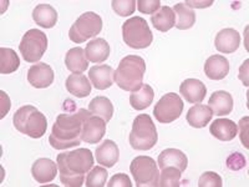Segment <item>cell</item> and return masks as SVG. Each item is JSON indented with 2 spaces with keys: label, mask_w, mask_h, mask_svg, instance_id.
Listing matches in <instances>:
<instances>
[{
  "label": "cell",
  "mask_w": 249,
  "mask_h": 187,
  "mask_svg": "<svg viewBox=\"0 0 249 187\" xmlns=\"http://www.w3.org/2000/svg\"><path fill=\"white\" fill-rule=\"evenodd\" d=\"M108 187H132L131 180L127 175L124 173H117L110 180L107 184Z\"/></svg>",
  "instance_id": "38"
},
{
  "label": "cell",
  "mask_w": 249,
  "mask_h": 187,
  "mask_svg": "<svg viewBox=\"0 0 249 187\" xmlns=\"http://www.w3.org/2000/svg\"><path fill=\"white\" fill-rule=\"evenodd\" d=\"M153 97H155L153 89L147 84H142L137 90L131 93L130 104L135 110L141 111L150 108L153 102Z\"/></svg>",
  "instance_id": "27"
},
{
  "label": "cell",
  "mask_w": 249,
  "mask_h": 187,
  "mask_svg": "<svg viewBox=\"0 0 249 187\" xmlns=\"http://www.w3.org/2000/svg\"><path fill=\"white\" fill-rule=\"evenodd\" d=\"M230 73V61L223 55H212L206 60L204 74L211 80H222Z\"/></svg>",
  "instance_id": "16"
},
{
  "label": "cell",
  "mask_w": 249,
  "mask_h": 187,
  "mask_svg": "<svg viewBox=\"0 0 249 187\" xmlns=\"http://www.w3.org/2000/svg\"><path fill=\"white\" fill-rule=\"evenodd\" d=\"M211 133L219 141H232L238 135V128L234 121L230 119H217L212 122L210 128Z\"/></svg>",
  "instance_id": "21"
},
{
  "label": "cell",
  "mask_w": 249,
  "mask_h": 187,
  "mask_svg": "<svg viewBox=\"0 0 249 187\" xmlns=\"http://www.w3.org/2000/svg\"><path fill=\"white\" fill-rule=\"evenodd\" d=\"M151 23L161 33L171 30L176 24V15L171 6H162L155 15L151 17Z\"/></svg>",
  "instance_id": "28"
},
{
  "label": "cell",
  "mask_w": 249,
  "mask_h": 187,
  "mask_svg": "<svg viewBox=\"0 0 249 187\" xmlns=\"http://www.w3.org/2000/svg\"><path fill=\"white\" fill-rule=\"evenodd\" d=\"M90 111L80 109L76 113H60L53 126L49 142L55 150H66L81 144L82 124Z\"/></svg>",
  "instance_id": "1"
},
{
  "label": "cell",
  "mask_w": 249,
  "mask_h": 187,
  "mask_svg": "<svg viewBox=\"0 0 249 187\" xmlns=\"http://www.w3.org/2000/svg\"><path fill=\"white\" fill-rule=\"evenodd\" d=\"M0 97H1V111H0L1 115H0V117L3 119L8 113V111L10 110V100H9V96L4 91H0Z\"/></svg>",
  "instance_id": "40"
},
{
  "label": "cell",
  "mask_w": 249,
  "mask_h": 187,
  "mask_svg": "<svg viewBox=\"0 0 249 187\" xmlns=\"http://www.w3.org/2000/svg\"><path fill=\"white\" fill-rule=\"evenodd\" d=\"M113 69L110 65L93 66L89 71L91 84L97 90H106L113 84Z\"/></svg>",
  "instance_id": "20"
},
{
  "label": "cell",
  "mask_w": 249,
  "mask_h": 187,
  "mask_svg": "<svg viewBox=\"0 0 249 187\" xmlns=\"http://www.w3.org/2000/svg\"><path fill=\"white\" fill-rule=\"evenodd\" d=\"M130 171L137 187H157L160 172L155 160L150 156H137L131 162Z\"/></svg>",
  "instance_id": "8"
},
{
  "label": "cell",
  "mask_w": 249,
  "mask_h": 187,
  "mask_svg": "<svg viewBox=\"0 0 249 187\" xmlns=\"http://www.w3.org/2000/svg\"><path fill=\"white\" fill-rule=\"evenodd\" d=\"M199 187H222L223 182H222V177L218 173L208 171L204 172L203 175L199 177L198 180Z\"/></svg>",
  "instance_id": "35"
},
{
  "label": "cell",
  "mask_w": 249,
  "mask_h": 187,
  "mask_svg": "<svg viewBox=\"0 0 249 187\" xmlns=\"http://www.w3.org/2000/svg\"><path fill=\"white\" fill-rule=\"evenodd\" d=\"M13 122L19 132L28 135L31 139L43 137L48 129V120H46L45 115L31 105L20 108L14 113Z\"/></svg>",
  "instance_id": "4"
},
{
  "label": "cell",
  "mask_w": 249,
  "mask_h": 187,
  "mask_svg": "<svg viewBox=\"0 0 249 187\" xmlns=\"http://www.w3.org/2000/svg\"><path fill=\"white\" fill-rule=\"evenodd\" d=\"M89 111L95 116L101 117L105 122H108L112 119L113 105L110 99L105 96H96L89 104Z\"/></svg>",
  "instance_id": "30"
},
{
  "label": "cell",
  "mask_w": 249,
  "mask_h": 187,
  "mask_svg": "<svg viewBox=\"0 0 249 187\" xmlns=\"http://www.w3.org/2000/svg\"><path fill=\"white\" fill-rule=\"evenodd\" d=\"M181 175L182 172L178 168L168 166V168H162V172L160 175L159 186L160 187H178L181 185Z\"/></svg>",
  "instance_id": "32"
},
{
  "label": "cell",
  "mask_w": 249,
  "mask_h": 187,
  "mask_svg": "<svg viewBox=\"0 0 249 187\" xmlns=\"http://www.w3.org/2000/svg\"><path fill=\"white\" fill-rule=\"evenodd\" d=\"M20 66V60L18 54L13 49H0V74L8 75L15 73Z\"/></svg>",
  "instance_id": "31"
},
{
  "label": "cell",
  "mask_w": 249,
  "mask_h": 187,
  "mask_svg": "<svg viewBox=\"0 0 249 187\" xmlns=\"http://www.w3.org/2000/svg\"><path fill=\"white\" fill-rule=\"evenodd\" d=\"M146 62L139 55H127L120 61L119 66L113 73V81L124 91H135L142 85Z\"/></svg>",
  "instance_id": "3"
},
{
  "label": "cell",
  "mask_w": 249,
  "mask_h": 187,
  "mask_svg": "<svg viewBox=\"0 0 249 187\" xmlns=\"http://www.w3.org/2000/svg\"><path fill=\"white\" fill-rule=\"evenodd\" d=\"M54 70L45 62L35 64L28 70V81L36 89H45L54 82Z\"/></svg>",
  "instance_id": "12"
},
{
  "label": "cell",
  "mask_w": 249,
  "mask_h": 187,
  "mask_svg": "<svg viewBox=\"0 0 249 187\" xmlns=\"http://www.w3.org/2000/svg\"><path fill=\"white\" fill-rule=\"evenodd\" d=\"M46 49H48V37L37 29H30L26 31L19 44L20 54L23 55L26 62L30 64L39 61L45 54Z\"/></svg>",
  "instance_id": "9"
},
{
  "label": "cell",
  "mask_w": 249,
  "mask_h": 187,
  "mask_svg": "<svg viewBox=\"0 0 249 187\" xmlns=\"http://www.w3.org/2000/svg\"><path fill=\"white\" fill-rule=\"evenodd\" d=\"M110 51L111 49L107 41L102 37H96V39L91 40L90 43L86 45L85 54L89 61L101 64L108 59Z\"/></svg>",
  "instance_id": "22"
},
{
  "label": "cell",
  "mask_w": 249,
  "mask_h": 187,
  "mask_svg": "<svg viewBox=\"0 0 249 187\" xmlns=\"http://www.w3.org/2000/svg\"><path fill=\"white\" fill-rule=\"evenodd\" d=\"M248 121L249 117L246 116L239 121V129H241V141L244 145V148L248 149Z\"/></svg>",
  "instance_id": "39"
},
{
  "label": "cell",
  "mask_w": 249,
  "mask_h": 187,
  "mask_svg": "<svg viewBox=\"0 0 249 187\" xmlns=\"http://www.w3.org/2000/svg\"><path fill=\"white\" fill-rule=\"evenodd\" d=\"M93 156L89 149H77L57 156L60 181L66 187H81L85 173L93 168Z\"/></svg>",
  "instance_id": "2"
},
{
  "label": "cell",
  "mask_w": 249,
  "mask_h": 187,
  "mask_svg": "<svg viewBox=\"0 0 249 187\" xmlns=\"http://www.w3.org/2000/svg\"><path fill=\"white\" fill-rule=\"evenodd\" d=\"M184 104L181 96L175 93H168L156 104L153 113L156 120L161 124H171L181 116Z\"/></svg>",
  "instance_id": "10"
},
{
  "label": "cell",
  "mask_w": 249,
  "mask_h": 187,
  "mask_svg": "<svg viewBox=\"0 0 249 187\" xmlns=\"http://www.w3.org/2000/svg\"><path fill=\"white\" fill-rule=\"evenodd\" d=\"M213 117V112L210 106L197 104L188 110L186 115L187 122L195 129L206 128Z\"/></svg>",
  "instance_id": "23"
},
{
  "label": "cell",
  "mask_w": 249,
  "mask_h": 187,
  "mask_svg": "<svg viewBox=\"0 0 249 187\" xmlns=\"http://www.w3.org/2000/svg\"><path fill=\"white\" fill-rule=\"evenodd\" d=\"M157 164H159V168L161 170L164 168H168V166H173V168H178L181 172H183L188 166V159L181 150L166 149L160 153Z\"/></svg>",
  "instance_id": "18"
},
{
  "label": "cell",
  "mask_w": 249,
  "mask_h": 187,
  "mask_svg": "<svg viewBox=\"0 0 249 187\" xmlns=\"http://www.w3.org/2000/svg\"><path fill=\"white\" fill-rule=\"evenodd\" d=\"M97 164L105 168H113L119 162L120 150L112 140H105L95 151Z\"/></svg>",
  "instance_id": "17"
},
{
  "label": "cell",
  "mask_w": 249,
  "mask_h": 187,
  "mask_svg": "<svg viewBox=\"0 0 249 187\" xmlns=\"http://www.w3.org/2000/svg\"><path fill=\"white\" fill-rule=\"evenodd\" d=\"M186 4L188 6H193V8H207V6L212 5L213 0H210V1H186Z\"/></svg>",
  "instance_id": "41"
},
{
  "label": "cell",
  "mask_w": 249,
  "mask_h": 187,
  "mask_svg": "<svg viewBox=\"0 0 249 187\" xmlns=\"http://www.w3.org/2000/svg\"><path fill=\"white\" fill-rule=\"evenodd\" d=\"M57 164L50 159H39L33 164L31 173L39 184H49L54 181L57 175Z\"/></svg>",
  "instance_id": "15"
},
{
  "label": "cell",
  "mask_w": 249,
  "mask_h": 187,
  "mask_svg": "<svg viewBox=\"0 0 249 187\" xmlns=\"http://www.w3.org/2000/svg\"><path fill=\"white\" fill-rule=\"evenodd\" d=\"M176 18V24L175 26L179 30H187L191 29L196 23V13L193 12L190 6L187 5L186 3H178L176 4L173 8Z\"/></svg>",
  "instance_id": "29"
},
{
  "label": "cell",
  "mask_w": 249,
  "mask_h": 187,
  "mask_svg": "<svg viewBox=\"0 0 249 187\" xmlns=\"http://www.w3.org/2000/svg\"><path fill=\"white\" fill-rule=\"evenodd\" d=\"M226 165L231 171H239L246 168L247 160L241 152H233L228 156Z\"/></svg>",
  "instance_id": "36"
},
{
  "label": "cell",
  "mask_w": 249,
  "mask_h": 187,
  "mask_svg": "<svg viewBox=\"0 0 249 187\" xmlns=\"http://www.w3.org/2000/svg\"><path fill=\"white\" fill-rule=\"evenodd\" d=\"M124 44L132 49H144L152 44L153 34L147 21L141 17H133L122 25Z\"/></svg>",
  "instance_id": "6"
},
{
  "label": "cell",
  "mask_w": 249,
  "mask_h": 187,
  "mask_svg": "<svg viewBox=\"0 0 249 187\" xmlns=\"http://www.w3.org/2000/svg\"><path fill=\"white\" fill-rule=\"evenodd\" d=\"M102 30V19L93 12H86L80 15L69 30V37L75 44L85 43L90 37H95Z\"/></svg>",
  "instance_id": "7"
},
{
  "label": "cell",
  "mask_w": 249,
  "mask_h": 187,
  "mask_svg": "<svg viewBox=\"0 0 249 187\" xmlns=\"http://www.w3.org/2000/svg\"><path fill=\"white\" fill-rule=\"evenodd\" d=\"M128 141L131 148L137 151H148L155 148L159 141V135L150 115L141 113L133 120Z\"/></svg>",
  "instance_id": "5"
},
{
  "label": "cell",
  "mask_w": 249,
  "mask_h": 187,
  "mask_svg": "<svg viewBox=\"0 0 249 187\" xmlns=\"http://www.w3.org/2000/svg\"><path fill=\"white\" fill-rule=\"evenodd\" d=\"M106 122L99 116L90 113L82 124L81 140L86 144H99L105 136Z\"/></svg>",
  "instance_id": "11"
},
{
  "label": "cell",
  "mask_w": 249,
  "mask_h": 187,
  "mask_svg": "<svg viewBox=\"0 0 249 187\" xmlns=\"http://www.w3.org/2000/svg\"><path fill=\"white\" fill-rule=\"evenodd\" d=\"M108 172L101 166H95L89 171L85 185L88 187H104L107 181Z\"/></svg>",
  "instance_id": "33"
},
{
  "label": "cell",
  "mask_w": 249,
  "mask_h": 187,
  "mask_svg": "<svg viewBox=\"0 0 249 187\" xmlns=\"http://www.w3.org/2000/svg\"><path fill=\"white\" fill-rule=\"evenodd\" d=\"M113 12L120 17H130L135 13L136 1L135 0H112L111 1Z\"/></svg>",
  "instance_id": "34"
},
{
  "label": "cell",
  "mask_w": 249,
  "mask_h": 187,
  "mask_svg": "<svg viewBox=\"0 0 249 187\" xmlns=\"http://www.w3.org/2000/svg\"><path fill=\"white\" fill-rule=\"evenodd\" d=\"M214 45L219 53L233 54L241 45V35L234 29H223L215 35Z\"/></svg>",
  "instance_id": "13"
},
{
  "label": "cell",
  "mask_w": 249,
  "mask_h": 187,
  "mask_svg": "<svg viewBox=\"0 0 249 187\" xmlns=\"http://www.w3.org/2000/svg\"><path fill=\"white\" fill-rule=\"evenodd\" d=\"M179 94L190 104H201L206 97L207 88L201 80L187 79L179 86Z\"/></svg>",
  "instance_id": "14"
},
{
  "label": "cell",
  "mask_w": 249,
  "mask_h": 187,
  "mask_svg": "<svg viewBox=\"0 0 249 187\" xmlns=\"http://www.w3.org/2000/svg\"><path fill=\"white\" fill-rule=\"evenodd\" d=\"M65 65L72 74H82L88 70L89 61L86 59L85 50L82 48H72L66 53Z\"/></svg>",
  "instance_id": "24"
},
{
  "label": "cell",
  "mask_w": 249,
  "mask_h": 187,
  "mask_svg": "<svg viewBox=\"0 0 249 187\" xmlns=\"http://www.w3.org/2000/svg\"><path fill=\"white\" fill-rule=\"evenodd\" d=\"M210 108L212 110L213 115L217 116H226L230 115L233 110V97L230 93L219 90L214 91L210 97Z\"/></svg>",
  "instance_id": "19"
},
{
  "label": "cell",
  "mask_w": 249,
  "mask_h": 187,
  "mask_svg": "<svg viewBox=\"0 0 249 187\" xmlns=\"http://www.w3.org/2000/svg\"><path fill=\"white\" fill-rule=\"evenodd\" d=\"M33 19L41 28L51 29L57 23V12L50 4H39L33 12Z\"/></svg>",
  "instance_id": "25"
},
{
  "label": "cell",
  "mask_w": 249,
  "mask_h": 187,
  "mask_svg": "<svg viewBox=\"0 0 249 187\" xmlns=\"http://www.w3.org/2000/svg\"><path fill=\"white\" fill-rule=\"evenodd\" d=\"M66 90L74 95V96L80 97H86L90 95L91 93V84L89 81L88 77L82 74H71L70 76L66 79L65 82Z\"/></svg>",
  "instance_id": "26"
},
{
  "label": "cell",
  "mask_w": 249,
  "mask_h": 187,
  "mask_svg": "<svg viewBox=\"0 0 249 187\" xmlns=\"http://www.w3.org/2000/svg\"><path fill=\"white\" fill-rule=\"evenodd\" d=\"M137 9L143 14H156L161 8L160 0H139L136 1Z\"/></svg>",
  "instance_id": "37"
}]
</instances>
